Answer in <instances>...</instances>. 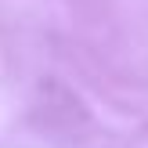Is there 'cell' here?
I'll return each instance as SVG.
<instances>
[]
</instances>
